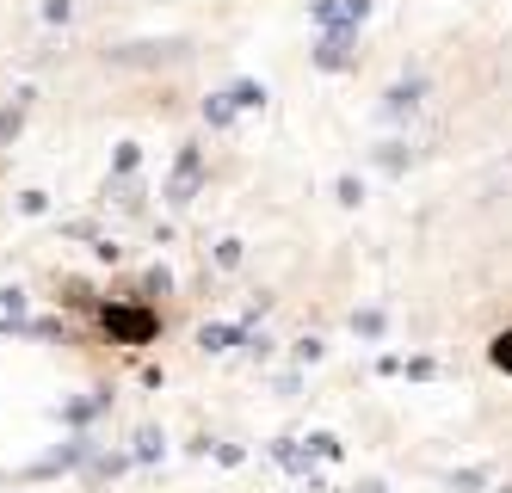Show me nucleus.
Masks as SVG:
<instances>
[{
  "mask_svg": "<svg viewBox=\"0 0 512 493\" xmlns=\"http://www.w3.org/2000/svg\"><path fill=\"white\" fill-rule=\"evenodd\" d=\"M494 364H512V333H506L500 346H494Z\"/></svg>",
  "mask_w": 512,
  "mask_h": 493,
  "instance_id": "obj_1",
  "label": "nucleus"
}]
</instances>
